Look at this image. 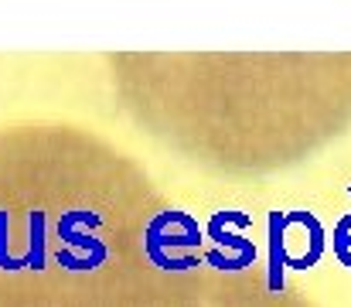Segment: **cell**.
Wrapping results in <instances>:
<instances>
[{
	"label": "cell",
	"instance_id": "1",
	"mask_svg": "<svg viewBox=\"0 0 351 307\" xmlns=\"http://www.w3.org/2000/svg\"><path fill=\"white\" fill-rule=\"evenodd\" d=\"M328 249V232L311 212L269 215V291H283V270H307Z\"/></svg>",
	"mask_w": 351,
	"mask_h": 307
},
{
	"label": "cell",
	"instance_id": "2",
	"mask_svg": "<svg viewBox=\"0 0 351 307\" xmlns=\"http://www.w3.org/2000/svg\"><path fill=\"white\" fill-rule=\"evenodd\" d=\"M202 239L205 232L188 212H160L143 232V249L154 266L181 273L198 266Z\"/></svg>",
	"mask_w": 351,
	"mask_h": 307
},
{
	"label": "cell",
	"instance_id": "3",
	"mask_svg": "<svg viewBox=\"0 0 351 307\" xmlns=\"http://www.w3.org/2000/svg\"><path fill=\"white\" fill-rule=\"evenodd\" d=\"M252 225L249 212H215L205 225V236L212 239V249L205 260L215 270H245L256 260V242L245 239L242 232Z\"/></svg>",
	"mask_w": 351,
	"mask_h": 307
},
{
	"label": "cell",
	"instance_id": "4",
	"mask_svg": "<svg viewBox=\"0 0 351 307\" xmlns=\"http://www.w3.org/2000/svg\"><path fill=\"white\" fill-rule=\"evenodd\" d=\"M96 225H99V218L89 215V212H65V215L58 218V239H62V246H58V253H55L58 266L93 270V266L106 263L110 249L89 232V229H96Z\"/></svg>",
	"mask_w": 351,
	"mask_h": 307
},
{
	"label": "cell",
	"instance_id": "5",
	"mask_svg": "<svg viewBox=\"0 0 351 307\" xmlns=\"http://www.w3.org/2000/svg\"><path fill=\"white\" fill-rule=\"evenodd\" d=\"M24 263L31 270H41L45 266V215L41 212H31V249H27Z\"/></svg>",
	"mask_w": 351,
	"mask_h": 307
},
{
	"label": "cell",
	"instance_id": "6",
	"mask_svg": "<svg viewBox=\"0 0 351 307\" xmlns=\"http://www.w3.org/2000/svg\"><path fill=\"white\" fill-rule=\"evenodd\" d=\"M335 256L351 270V212L335 225Z\"/></svg>",
	"mask_w": 351,
	"mask_h": 307
},
{
	"label": "cell",
	"instance_id": "7",
	"mask_svg": "<svg viewBox=\"0 0 351 307\" xmlns=\"http://www.w3.org/2000/svg\"><path fill=\"white\" fill-rule=\"evenodd\" d=\"M3 239H7V212H0V270H21L24 263H21V260H14V256L7 253Z\"/></svg>",
	"mask_w": 351,
	"mask_h": 307
}]
</instances>
